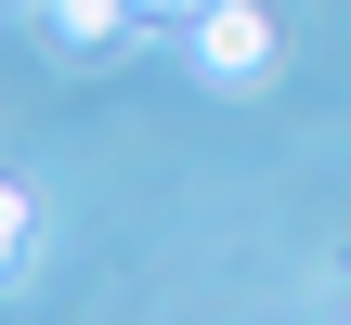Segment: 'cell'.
<instances>
[{
    "instance_id": "6da1fadb",
    "label": "cell",
    "mask_w": 351,
    "mask_h": 325,
    "mask_svg": "<svg viewBox=\"0 0 351 325\" xmlns=\"http://www.w3.org/2000/svg\"><path fill=\"white\" fill-rule=\"evenodd\" d=\"M195 65H208L221 91H247V78L274 65V26H261L247 0H208V13H195Z\"/></svg>"
},
{
    "instance_id": "7a4b0ae2",
    "label": "cell",
    "mask_w": 351,
    "mask_h": 325,
    "mask_svg": "<svg viewBox=\"0 0 351 325\" xmlns=\"http://www.w3.org/2000/svg\"><path fill=\"white\" fill-rule=\"evenodd\" d=\"M117 13H130V0H52V26H65V39H117Z\"/></svg>"
},
{
    "instance_id": "3957f363",
    "label": "cell",
    "mask_w": 351,
    "mask_h": 325,
    "mask_svg": "<svg viewBox=\"0 0 351 325\" xmlns=\"http://www.w3.org/2000/svg\"><path fill=\"white\" fill-rule=\"evenodd\" d=\"M13 261H26V195L0 182V274H13Z\"/></svg>"
}]
</instances>
